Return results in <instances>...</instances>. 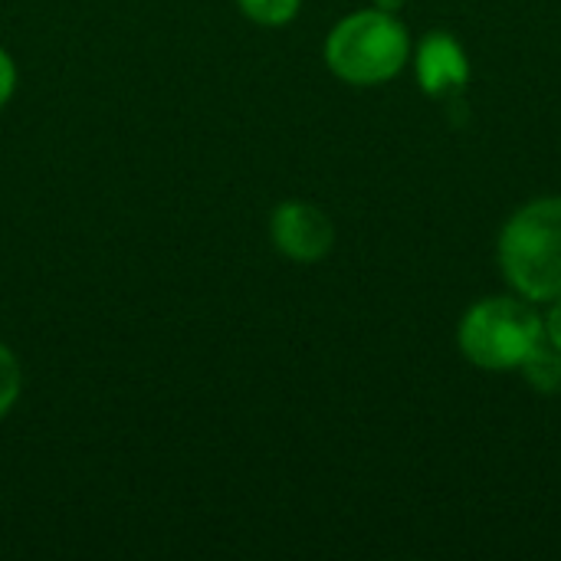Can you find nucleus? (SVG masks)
Listing matches in <instances>:
<instances>
[{"label":"nucleus","mask_w":561,"mask_h":561,"mask_svg":"<svg viewBox=\"0 0 561 561\" xmlns=\"http://www.w3.org/2000/svg\"><path fill=\"white\" fill-rule=\"evenodd\" d=\"M378 10H388V13H398L404 7V0H375Z\"/></svg>","instance_id":"9b49d317"},{"label":"nucleus","mask_w":561,"mask_h":561,"mask_svg":"<svg viewBox=\"0 0 561 561\" xmlns=\"http://www.w3.org/2000/svg\"><path fill=\"white\" fill-rule=\"evenodd\" d=\"M519 371L526 375V385L539 394H556L561 391V352L542 342L523 365Z\"/></svg>","instance_id":"423d86ee"},{"label":"nucleus","mask_w":561,"mask_h":561,"mask_svg":"<svg viewBox=\"0 0 561 561\" xmlns=\"http://www.w3.org/2000/svg\"><path fill=\"white\" fill-rule=\"evenodd\" d=\"M270 237L276 250L296 263L325 260L335 247V227L329 214L306 201H286L270 217Z\"/></svg>","instance_id":"20e7f679"},{"label":"nucleus","mask_w":561,"mask_h":561,"mask_svg":"<svg viewBox=\"0 0 561 561\" xmlns=\"http://www.w3.org/2000/svg\"><path fill=\"white\" fill-rule=\"evenodd\" d=\"M542 342H546L542 316L523 296L480 299L463 312L457 325V345L463 358L483 371H513Z\"/></svg>","instance_id":"7ed1b4c3"},{"label":"nucleus","mask_w":561,"mask_h":561,"mask_svg":"<svg viewBox=\"0 0 561 561\" xmlns=\"http://www.w3.org/2000/svg\"><path fill=\"white\" fill-rule=\"evenodd\" d=\"M411 59V33L388 10H355L325 39L329 69L348 85H381L401 76Z\"/></svg>","instance_id":"f03ea898"},{"label":"nucleus","mask_w":561,"mask_h":561,"mask_svg":"<svg viewBox=\"0 0 561 561\" xmlns=\"http://www.w3.org/2000/svg\"><path fill=\"white\" fill-rule=\"evenodd\" d=\"M13 89H16V66H13L10 53H7V49H0V108L10 102Z\"/></svg>","instance_id":"9d476101"},{"label":"nucleus","mask_w":561,"mask_h":561,"mask_svg":"<svg viewBox=\"0 0 561 561\" xmlns=\"http://www.w3.org/2000/svg\"><path fill=\"white\" fill-rule=\"evenodd\" d=\"M20 388H23V371H20V362L16 355L0 342V417L16 404L20 398Z\"/></svg>","instance_id":"6e6552de"},{"label":"nucleus","mask_w":561,"mask_h":561,"mask_svg":"<svg viewBox=\"0 0 561 561\" xmlns=\"http://www.w3.org/2000/svg\"><path fill=\"white\" fill-rule=\"evenodd\" d=\"M240 10L253 20V23H263V26H283L289 23L296 13H299V3L302 0H237Z\"/></svg>","instance_id":"0eeeda50"},{"label":"nucleus","mask_w":561,"mask_h":561,"mask_svg":"<svg viewBox=\"0 0 561 561\" xmlns=\"http://www.w3.org/2000/svg\"><path fill=\"white\" fill-rule=\"evenodd\" d=\"M414 76L427 95H447L467 85L470 59L460 39L447 30H431L414 49Z\"/></svg>","instance_id":"39448f33"},{"label":"nucleus","mask_w":561,"mask_h":561,"mask_svg":"<svg viewBox=\"0 0 561 561\" xmlns=\"http://www.w3.org/2000/svg\"><path fill=\"white\" fill-rule=\"evenodd\" d=\"M546 306H549V312L542 316V332H546V342L561 352V296Z\"/></svg>","instance_id":"1a4fd4ad"},{"label":"nucleus","mask_w":561,"mask_h":561,"mask_svg":"<svg viewBox=\"0 0 561 561\" xmlns=\"http://www.w3.org/2000/svg\"><path fill=\"white\" fill-rule=\"evenodd\" d=\"M500 270L510 289L529 302L561 296V197L523 204L500 230Z\"/></svg>","instance_id":"f257e3e1"}]
</instances>
